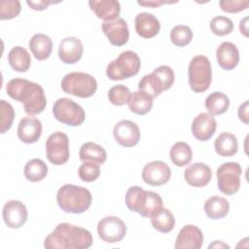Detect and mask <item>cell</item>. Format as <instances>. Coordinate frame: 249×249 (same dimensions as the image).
Returning a JSON list of instances; mask_svg holds the SVG:
<instances>
[{"label": "cell", "instance_id": "obj_1", "mask_svg": "<svg viewBox=\"0 0 249 249\" xmlns=\"http://www.w3.org/2000/svg\"><path fill=\"white\" fill-rule=\"evenodd\" d=\"M7 94L23 105L24 112L29 116H35L44 111L47 99L43 88L26 79L15 78L6 86Z\"/></svg>", "mask_w": 249, "mask_h": 249}, {"label": "cell", "instance_id": "obj_2", "mask_svg": "<svg viewBox=\"0 0 249 249\" xmlns=\"http://www.w3.org/2000/svg\"><path fill=\"white\" fill-rule=\"evenodd\" d=\"M91 244L92 236L88 230L69 223L58 224L44 241L47 249H87Z\"/></svg>", "mask_w": 249, "mask_h": 249}, {"label": "cell", "instance_id": "obj_3", "mask_svg": "<svg viewBox=\"0 0 249 249\" xmlns=\"http://www.w3.org/2000/svg\"><path fill=\"white\" fill-rule=\"evenodd\" d=\"M56 201L64 212L81 214L90 207L92 196L90 192L84 187L65 184L58 189Z\"/></svg>", "mask_w": 249, "mask_h": 249}, {"label": "cell", "instance_id": "obj_4", "mask_svg": "<svg viewBox=\"0 0 249 249\" xmlns=\"http://www.w3.org/2000/svg\"><path fill=\"white\" fill-rule=\"evenodd\" d=\"M126 207L142 217H152L162 208V199L153 191H145L138 186L130 187L125 194Z\"/></svg>", "mask_w": 249, "mask_h": 249}, {"label": "cell", "instance_id": "obj_5", "mask_svg": "<svg viewBox=\"0 0 249 249\" xmlns=\"http://www.w3.org/2000/svg\"><path fill=\"white\" fill-rule=\"evenodd\" d=\"M174 72L167 65H160L153 70L151 74L145 75L138 83V89L153 96H159L162 91L171 88L174 83Z\"/></svg>", "mask_w": 249, "mask_h": 249}, {"label": "cell", "instance_id": "obj_6", "mask_svg": "<svg viewBox=\"0 0 249 249\" xmlns=\"http://www.w3.org/2000/svg\"><path fill=\"white\" fill-rule=\"evenodd\" d=\"M141 67L138 54L132 51H125L111 61L106 68V75L112 81H120L135 76Z\"/></svg>", "mask_w": 249, "mask_h": 249}, {"label": "cell", "instance_id": "obj_7", "mask_svg": "<svg viewBox=\"0 0 249 249\" xmlns=\"http://www.w3.org/2000/svg\"><path fill=\"white\" fill-rule=\"evenodd\" d=\"M60 86L62 90L67 94L81 98H89L95 93L97 82L90 74L71 72L62 78Z\"/></svg>", "mask_w": 249, "mask_h": 249}, {"label": "cell", "instance_id": "obj_8", "mask_svg": "<svg viewBox=\"0 0 249 249\" xmlns=\"http://www.w3.org/2000/svg\"><path fill=\"white\" fill-rule=\"evenodd\" d=\"M188 80L191 89L195 92L208 89L212 81V69L206 56L196 55L192 58L188 68Z\"/></svg>", "mask_w": 249, "mask_h": 249}, {"label": "cell", "instance_id": "obj_9", "mask_svg": "<svg viewBox=\"0 0 249 249\" xmlns=\"http://www.w3.org/2000/svg\"><path fill=\"white\" fill-rule=\"evenodd\" d=\"M53 114L55 120L70 126H79L86 119L84 109L74 100L67 97L58 98L54 102Z\"/></svg>", "mask_w": 249, "mask_h": 249}, {"label": "cell", "instance_id": "obj_10", "mask_svg": "<svg viewBox=\"0 0 249 249\" xmlns=\"http://www.w3.org/2000/svg\"><path fill=\"white\" fill-rule=\"evenodd\" d=\"M241 166L234 161L225 162L217 169V185L221 193L226 196L236 194L240 188Z\"/></svg>", "mask_w": 249, "mask_h": 249}, {"label": "cell", "instance_id": "obj_11", "mask_svg": "<svg viewBox=\"0 0 249 249\" xmlns=\"http://www.w3.org/2000/svg\"><path fill=\"white\" fill-rule=\"evenodd\" d=\"M46 155L49 161L54 165H62L70 156L68 136L61 131L52 133L46 141Z\"/></svg>", "mask_w": 249, "mask_h": 249}, {"label": "cell", "instance_id": "obj_12", "mask_svg": "<svg viewBox=\"0 0 249 249\" xmlns=\"http://www.w3.org/2000/svg\"><path fill=\"white\" fill-rule=\"evenodd\" d=\"M97 233L107 243L120 242L126 234V226L119 217L107 216L98 222Z\"/></svg>", "mask_w": 249, "mask_h": 249}, {"label": "cell", "instance_id": "obj_13", "mask_svg": "<svg viewBox=\"0 0 249 249\" xmlns=\"http://www.w3.org/2000/svg\"><path fill=\"white\" fill-rule=\"evenodd\" d=\"M113 135L117 143L126 148L137 145L141 136L138 125L129 120H122L117 123L113 129Z\"/></svg>", "mask_w": 249, "mask_h": 249}, {"label": "cell", "instance_id": "obj_14", "mask_svg": "<svg viewBox=\"0 0 249 249\" xmlns=\"http://www.w3.org/2000/svg\"><path fill=\"white\" fill-rule=\"evenodd\" d=\"M171 177L169 166L162 160H153L147 163L142 170L143 181L150 186L166 184Z\"/></svg>", "mask_w": 249, "mask_h": 249}, {"label": "cell", "instance_id": "obj_15", "mask_svg": "<svg viewBox=\"0 0 249 249\" xmlns=\"http://www.w3.org/2000/svg\"><path fill=\"white\" fill-rule=\"evenodd\" d=\"M102 31L108 38L109 42L117 47L125 45L129 39V31L126 21L118 18L114 20L103 21L101 25Z\"/></svg>", "mask_w": 249, "mask_h": 249}, {"label": "cell", "instance_id": "obj_16", "mask_svg": "<svg viewBox=\"0 0 249 249\" xmlns=\"http://www.w3.org/2000/svg\"><path fill=\"white\" fill-rule=\"evenodd\" d=\"M3 220L8 228L18 229L27 221V208L19 200H9L3 207Z\"/></svg>", "mask_w": 249, "mask_h": 249}, {"label": "cell", "instance_id": "obj_17", "mask_svg": "<svg viewBox=\"0 0 249 249\" xmlns=\"http://www.w3.org/2000/svg\"><path fill=\"white\" fill-rule=\"evenodd\" d=\"M217 123L208 113H199L192 123V133L199 141L209 140L215 133Z\"/></svg>", "mask_w": 249, "mask_h": 249}, {"label": "cell", "instance_id": "obj_18", "mask_svg": "<svg viewBox=\"0 0 249 249\" xmlns=\"http://www.w3.org/2000/svg\"><path fill=\"white\" fill-rule=\"evenodd\" d=\"M84 47L80 39L76 37H66L62 39L58 47L59 59L65 64L78 62L83 55Z\"/></svg>", "mask_w": 249, "mask_h": 249}, {"label": "cell", "instance_id": "obj_19", "mask_svg": "<svg viewBox=\"0 0 249 249\" xmlns=\"http://www.w3.org/2000/svg\"><path fill=\"white\" fill-rule=\"evenodd\" d=\"M203 243L201 231L194 226H184L175 240V249H199Z\"/></svg>", "mask_w": 249, "mask_h": 249}, {"label": "cell", "instance_id": "obj_20", "mask_svg": "<svg viewBox=\"0 0 249 249\" xmlns=\"http://www.w3.org/2000/svg\"><path fill=\"white\" fill-rule=\"evenodd\" d=\"M42 134V123L33 117H24L18 126V139L26 144H32L39 140Z\"/></svg>", "mask_w": 249, "mask_h": 249}, {"label": "cell", "instance_id": "obj_21", "mask_svg": "<svg viewBox=\"0 0 249 249\" xmlns=\"http://www.w3.org/2000/svg\"><path fill=\"white\" fill-rule=\"evenodd\" d=\"M186 182L193 187L200 188L206 186L212 179L210 167L203 162L192 163L184 172Z\"/></svg>", "mask_w": 249, "mask_h": 249}, {"label": "cell", "instance_id": "obj_22", "mask_svg": "<svg viewBox=\"0 0 249 249\" xmlns=\"http://www.w3.org/2000/svg\"><path fill=\"white\" fill-rule=\"evenodd\" d=\"M135 31L145 39H150L158 35L160 29L159 19L151 13H140L135 17Z\"/></svg>", "mask_w": 249, "mask_h": 249}, {"label": "cell", "instance_id": "obj_23", "mask_svg": "<svg viewBox=\"0 0 249 249\" xmlns=\"http://www.w3.org/2000/svg\"><path fill=\"white\" fill-rule=\"evenodd\" d=\"M89 5L95 16L104 21L118 18L121 13V5L116 0H90Z\"/></svg>", "mask_w": 249, "mask_h": 249}, {"label": "cell", "instance_id": "obj_24", "mask_svg": "<svg viewBox=\"0 0 249 249\" xmlns=\"http://www.w3.org/2000/svg\"><path fill=\"white\" fill-rule=\"evenodd\" d=\"M217 62L224 70H232L239 62V52L231 42H223L216 51Z\"/></svg>", "mask_w": 249, "mask_h": 249}, {"label": "cell", "instance_id": "obj_25", "mask_svg": "<svg viewBox=\"0 0 249 249\" xmlns=\"http://www.w3.org/2000/svg\"><path fill=\"white\" fill-rule=\"evenodd\" d=\"M29 49L37 60H45L52 53L53 41L48 35L37 33L29 40Z\"/></svg>", "mask_w": 249, "mask_h": 249}, {"label": "cell", "instance_id": "obj_26", "mask_svg": "<svg viewBox=\"0 0 249 249\" xmlns=\"http://www.w3.org/2000/svg\"><path fill=\"white\" fill-rule=\"evenodd\" d=\"M203 208L208 218L212 220H217L222 219L228 215L230 210V204L225 197L213 196L205 201Z\"/></svg>", "mask_w": 249, "mask_h": 249}, {"label": "cell", "instance_id": "obj_27", "mask_svg": "<svg viewBox=\"0 0 249 249\" xmlns=\"http://www.w3.org/2000/svg\"><path fill=\"white\" fill-rule=\"evenodd\" d=\"M79 157L82 161L103 164L107 159V153L102 146L93 142H86L80 148Z\"/></svg>", "mask_w": 249, "mask_h": 249}, {"label": "cell", "instance_id": "obj_28", "mask_svg": "<svg viewBox=\"0 0 249 249\" xmlns=\"http://www.w3.org/2000/svg\"><path fill=\"white\" fill-rule=\"evenodd\" d=\"M216 153L221 157H231L237 153L238 142L235 135L231 132H222L214 142Z\"/></svg>", "mask_w": 249, "mask_h": 249}, {"label": "cell", "instance_id": "obj_29", "mask_svg": "<svg viewBox=\"0 0 249 249\" xmlns=\"http://www.w3.org/2000/svg\"><path fill=\"white\" fill-rule=\"evenodd\" d=\"M8 62L13 70L26 72L31 65V57L23 47L16 46L8 53Z\"/></svg>", "mask_w": 249, "mask_h": 249}, {"label": "cell", "instance_id": "obj_30", "mask_svg": "<svg viewBox=\"0 0 249 249\" xmlns=\"http://www.w3.org/2000/svg\"><path fill=\"white\" fill-rule=\"evenodd\" d=\"M154 97L143 90H137L131 93L128 101V108L137 115H145L149 113L153 107Z\"/></svg>", "mask_w": 249, "mask_h": 249}, {"label": "cell", "instance_id": "obj_31", "mask_svg": "<svg viewBox=\"0 0 249 249\" xmlns=\"http://www.w3.org/2000/svg\"><path fill=\"white\" fill-rule=\"evenodd\" d=\"M230 107L229 97L221 91H213L205 99V108L211 116L221 115Z\"/></svg>", "mask_w": 249, "mask_h": 249}, {"label": "cell", "instance_id": "obj_32", "mask_svg": "<svg viewBox=\"0 0 249 249\" xmlns=\"http://www.w3.org/2000/svg\"><path fill=\"white\" fill-rule=\"evenodd\" d=\"M169 158L171 161L179 167L185 166L191 162L193 158V151L190 145L186 142H176L169 151Z\"/></svg>", "mask_w": 249, "mask_h": 249}, {"label": "cell", "instance_id": "obj_33", "mask_svg": "<svg viewBox=\"0 0 249 249\" xmlns=\"http://www.w3.org/2000/svg\"><path fill=\"white\" fill-rule=\"evenodd\" d=\"M151 224L158 231L166 233L174 229L175 219L167 208L162 207L158 213L151 217Z\"/></svg>", "mask_w": 249, "mask_h": 249}, {"label": "cell", "instance_id": "obj_34", "mask_svg": "<svg viewBox=\"0 0 249 249\" xmlns=\"http://www.w3.org/2000/svg\"><path fill=\"white\" fill-rule=\"evenodd\" d=\"M23 173L28 181L39 182L47 176L48 166L42 160L32 159L25 164Z\"/></svg>", "mask_w": 249, "mask_h": 249}, {"label": "cell", "instance_id": "obj_35", "mask_svg": "<svg viewBox=\"0 0 249 249\" xmlns=\"http://www.w3.org/2000/svg\"><path fill=\"white\" fill-rule=\"evenodd\" d=\"M193 39L192 29L184 24L174 26L170 31V41L178 47H185L191 43Z\"/></svg>", "mask_w": 249, "mask_h": 249}, {"label": "cell", "instance_id": "obj_36", "mask_svg": "<svg viewBox=\"0 0 249 249\" xmlns=\"http://www.w3.org/2000/svg\"><path fill=\"white\" fill-rule=\"evenodd\" d=\"M131 92L129 89L124 85H117L112 87L108 92L109 101L116 106H123L128 103Z\"/></svg>", "mask_w": 249, "mask_h": 249}, {"label": "cell", "instance_id": "obj_37", "mask_svg": "<svg viewBox=\"0 0 249 249\" xmlns=\"http://www.w3.org/2000/svg\"><path fill=\"white\" fill-rule=\"evenodd\" d=\"M0 113H1V120H0V132L3 134L8 131L14 122L15 119V110L13 106L4 99L0 100Z\"/></svg>", "mask_w": 249, "mask_h": 249}, {"label": "cell", "instance_id": "obj_38", "mask_svg": "<svg viewBox=\"0 0 249 249\" xmlns=\"http://www.w3.org/2000/svg\"><path fill=\"white\" fill-rule=\"evenodd\" d=\"M211 31L218 36H225L230 34L233 30V23L231 19L224 16H218L210 21Z\"/></svg>", "mask_w": 249, "mask_h": 249}, {"label": "cell", "instance_id": "obj_39", "mask_svg": "<svg viewBox=\"0 0 249 249\" xmlns=\"http://www.w3.org/2000/svg\"><path fill=\"white\" fill-rule=\"evenodd\" d=\"M79 177L84 182H93L100 175L99 164L89 161H84L78 169Z\"/></svg>", "mask_w": 249, "mask_h": 249}, {"label": "cell", "instance_id": "obj_40", "mask_svg": "<svg viewBox=\"0 0 249 249\" xmlns=\"http://www.w3.org/2000/svg\"><path fill=\"white\" fill-rule=\"evenodd\" d=\"M21 11L20 2L18 0L1 1L0 3V19H12L19 15Z\"/></svg>", "mask_w": 249, "mask_h": 249}, {"label": "cell", "instance_id": "obj_41", "mask_svg": "<svg viewBox=\"0 0 249 249\" xmlns=\"http://www.w3.org/2000/svg\"><path fill=\"white\" fill-rule=\"evenodd\" d=\"M219 5L222 11L233 14L246 10L249 6V2L247 0H221Z\"/></svg>", "mask_w": 249, "mask_h": 249}, {"label": "cell", "instance_id": "obj_42", "mask_svg": "<svg viewBox=\"0 0 249 249\" xmlns=\"http://www.w3.org/2000/svg\"><path fill=\"white\" fill-rule=\"evenodd\" d=\"M26 3L31 9H33L35 11H43V10L47 9L51 4H53L55 2H53V1H43V0H39V1L27 0Z\"/></svg>", "mask_w": 249, "mask_h": 249}, {"label": "cell", "instance_id": "obj_43", "mask_svg": "<svg viewBox=\"0 0 249 249\" xmlns=\"http://www.w3.org/2000/svg\"><path fill=\"white\" fill-rule=\"evenodd\" d=\"M237 115H238L239 120L242 123H244L245 124H249V121H248V101H245L243 104H241L239 106L238 111H237Z\"/></svg>", "mask_w": 249, "mask_h": 249}, {"label": "cell", "instance_id": "obj_44", "mask_svg": "<svg viewBox=\"0 0 249 249\" xmlns=\"http://www.w3.org/2000/svg\"><path fill=\"white\" fill-rule=\"evenodd\" d=\"M137 3L141 6H145V7H152V8H157L162 4H165L164 1H137Z\"/></svg>", "mask_w": 249, "mask_h": 249}, {"label": "cell", "instance_id": "obj_45", "mask_svg": "<svg viewBox=\"0 0 249 249\" xmlns=\"http://www.w3.org/2000/svg\"><path fill=\"white\" fill-rule=\"evenodd\" d=\"M247 19L248 18H244L242 20H240V24H239V29H240V32L243 33L244 36H248L247 34Z\"/></svg>", "mask_w": 249, "mask_h": 249}, {"label": "cell", "instance_id": "obj_46", "mask_svg": "<svg viewBox=\"0 0 249 249\" xmlns=\"http://www.w3.org/2000/svg\"><path fill=\"white\" fill-rule=\"evenodd\" d=\"M208 247L209 248H212V247H227V248H229V245H227V244H225V243H223L221 241H215L214 243L210 244Z\"/></svg>", "mask_w": 249, "mask_h": 249}]
</instances>
